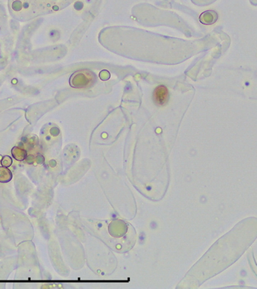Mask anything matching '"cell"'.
I'll list each match as a JSON object with an SVG mask.
<instances>
[{
    "label": "cell",
    "instance_id": "obj_1",
    "mask_svg": "<svg viewBox=\"0 0 257 289\" xmlns=\"http://www.w3.org/2000/svg\"><path fill=\"white\" fill-rule=\"evenodd\" d=\"M97 75L89 69H80L70 77V83L76 89H89L97 82Z\"/></svg>",
    "mask_w": 257,
    "mask_h": 289
},
{
    "label": "cell",
    "instance_id": "obj_4",
    "mask_svg": "<svg viewBox=\"0 0 257 289\" xmlns=\"http://www.w3.org/2000/svg\"><path fill=\"white\" fill-rule=\"evenodd\" d=\"M12 173L5 167L0 168V182H8L12 179Z\"/></svg>",
    "mask_w": 257,
    "mask_h": 289
},
{
    "label": "cell",
    "instance_id": "obj_5",
    "mask_svg": "<svg viewBox=\"0 0 257 289\" xmlns=\"http://www.w3.org/2000/svg\"><path fill=\"white\" fill-rule=\"evenodd\" d=\"M1 163H2V167H5V168H7V167L11 166V164H12V160L10 157L5 156V157H3V158H2V162Z\"/></svg>",
    "mask_w": 257,
    "mask_h": 289
},
{
    "label": "cell",
    "instance_id": "obj_2",
    "mask_svg": "<svg viewBox=\"0 0 257 289\" xmlns=\"http://www.w3.org/2000/svg\"><path fill=\"white\" fill-rule=\"evenodd\" d=\"M152 100L156 106H165L169 100V92L167 87L164 85L156 86L152 93Z\"/></svg>",
    "mask_w": 257,
    "mask_h": 289
},
{
    "label": "cell",
    "instance_id": "obj_3",
    "mask_svg": "<svg viewBox=\"0 0 257 289\" xmlns=\"http://www.w3.org/2000/svg\"><path fill=\"white\" fill-rule=\"evenodd\" d=\"M218 19V15L217 12L213 10H207L200 15V21L204 25H212L215 23Z\"/></svg>",
    "mask_w": 257,
    "mask_h": 289
}]
</instances>
